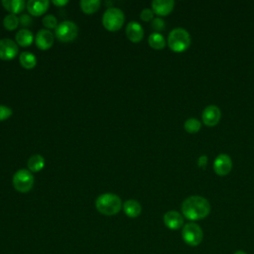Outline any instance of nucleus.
I'll list each match as a JSON object with an SVG mask.
<instances>
[{"instance_id":"2","label":"nucleus","mask_w":254,"mask_h":254,"mask_svg":"<svg viewBox=\"0 0 254 254\" xmlns=\"http://www.w3.org/2000/svg\"><path fill=\"white\" fill-rule=\"evenodd\" d=\"M121 198L111 192L102 193L97 196L95 200L96 209L104 215H114L117 214L122 208Z\"/></svg>"},{"instance_id":"1","label":"nucleus","mask_w":254,"mask_h":254,"mask_svg":"<svg viewBox=\"0 0 254 254\" xmlns=\"http://www.w3.org/2000/svg\"><path fill=\"white\" fill-rule=\"evenodd\" d=\"M182 212L190 220H199L210 212L209 201L200 195H190L182 203Z\"/></svg>"},{"instance_id":"31","label":"nucleus","mask_w":254,"mask_h":254,"mask_svg":"<svg viewBox=\"0 0 254 254\" xmlns=\"http://www.w3.org/2000/svg\"><path fill=\"white\" fill-rule=\"evenodd\" d=\"M53 4H55L56 6H59V7H62V6H64L65 4L68 3L67 0H53L52 1Z\"/></svg>"},{"instance_id":"6","label":"nucleus","mask_w":254,"mask_h":254,"mask_svg":"<svg viewBox=\"0 0 254 254\" xmlns=\"http://www.w3.org/2000/svg\"><path fill=\"white\" fill-rule=\"evenodd\" d=\"M78 34V27L72 21L65 20L61 22L55 29V35L58 40L64 43L73 41Z\"/></svg>"},{"instance_id":"10","label":"nucleus","mask_w":254,"mask_h":254,"mask_svg":"<svg viewBox=\"0 0 254 254\" xmlns=\"http://www.w3.org/2000/svg\"><path fill=\"white\" fill-rule=\"evenodd\" d=\"M54 40H55V36L51 30L41 29L36 34L35 43H36V46L40 50L46 51V50H49L50 48H52V46L54 44Z\"/></svg>"},{"instance_id":"32","label":"nucleus","mask_w":254,"mask_h":254,"mask_svg":"<svg viewBox=\"0 0 254 254\" xmlns=\"http://www.w3.org/2000/svg\"><path fill=\"white\" fill-rule=\"evenodd\" d=\"M233 254H247V253L245 251H243V250H237Z\"/></svg>"},{"instance_id":"18","label":"nucleus","mask_w":254,"mask_h":254,"mask_svg":"<svg viewBox=\"0 0 254 254\" xmlns=\"http://www.w3.org/2000/svg\"><path fill=\"white\" fill-rule=\"evenodd\" d=\"M3 7L11 14H18L25 9L26 2L24 0H2Z\"/></svg>"},{"instance_id":"17","label":"nucleus","mask_w":254,"mask_h":254,"mask_svg":"<svg viewBox=\"0 0 254 254\" xmlns=\"http://www.w3.org/2000/svg\"><path fill=\"white\" fill-rule=\"evenodd\" d=\"M15 40H16V43H17L18 46L28 47V46H30L33 43V41L35 39H34L33 33L29 29H24L23 28V29H20L16 33Z\"/></svg>"},{"instance_id":"13","label":"nucleus","mask_w":254,"mask_h":254,"mask_svg":"<svg viewBox=\"0 0 254 254\" xmlns=\"http://www.w3.org/2000/svg\"><path fill=\"white\" fill-rule=\"evenodd\" d=\"M127 38L133 43H139L142 41L144 37V29L143 27L136 21H131L127 24L126 29Z\"/></svg>"},{"instance_id":"19","label":"nucleus","mask_w":254,"mask_h":254,"mask_svg":"<svg viewBox=\"0 0 254 254\" xmlns=\"http://www.w3.org/2000/svg\"><path fill=\"white\" fill-rule=\"evenodd\" d=\"M27 167L30 172H40L45 167V159L42 155L35 154L28 159Z\"/></svg>"},{"instance_id":"12","label":"nucleus","mask_w":254,"mask_h":254,"mask_svg":"<svg viewBox=\"0 0 254 254\" xmlns=\"http://www.w3.org/2000/svg\"><path fill=\"white\" fill-rule=\"evenodd\" d=\"M163 220H164L165 225L172 230L179 229L184 224L183 215L176 210L167 211L163 216Z\"/></svg>"},{"instance_id":"30","label":"nucleus","mask_w":254,"mask_h":254,"mask_svg":"<svg viewBox=\"0 0 254 254\" xmlns=\"http://www.w3.org/2000/svg\"><path fill=\"white\" fill-rule=\"evenodd\" d=\"M206 163H207V156L203 155V156H200V157L198 158V161H197V164H198V166H200V167H203V166H204Z\"/></svg>"},{"instance_id":"24","label":"nucleus","mask_w":254,"mask_h":254,"mask_svg":"<svg viewBox=\"0 0 254 254\" xmlns=\"http://www.w3.org/2000/svg\"><path fill=\"white\" fill-rule=\"evenodd\" d=\"M3 26L7 30H15L19 26V17L15 14H8L3 19Z\"/></svg>"},{"instance_id":"7","label":"nucleus","mask_w":254,"mask_h":254,"mask_svg":"<svg viewBox=\"0 0 254 254\" xmlns=\"http://www.w3.org/2000/svg\"><path fill=\"white\" fill-rule=\"evenodd\" d=\"M183 240L190 246H197L203 238V232L200 226L194 222L185 224L182 230Z\"/></svg>"},{"instance_id":"11","label":"nucleus","mask_w":254,"mask_h":254,"mask_svg":"<svg viewBox=\"0 0 254 254\" xmlns=\"http://www.w3.org/2000/svg\"><path fill=\"white\" fill-rule=\"evenodd\" d=\"M220 117H221V111H220L219 107L216 105H213V104L206 106L203 109L202 114H201L203 123L209 127L216 125L219 122Z\"/></svg>"},{"instance_id":"23","label":"nucleus","mask_w":254,"mask_h":254,"mask_svg":"<svg viewBox=\"0 0 254 254\" xmlns=\"http://www.w3.org/2000/svg\"><path fill=\"white\" fill-rule=\"evenodd\" d=\"M201 127V123L200 121L195 118V117H190V118H188L185 123H184V128L187 132L189 133H195L197 131H199Z\"/></svg>"},{"instance_id":"8","label":"nucleus","mask_w":254,"mask_h":254,"mask_svg":"<svg viewBox=\"0 0 254 254\" xmlns=\"http://www.w3.org/2000/svg\"><path fill=\"white\" fill-rule=\"evenodd\" d=\"M19 53L18 45L15 41L4 38L0 40V59L4 61L13 60Z\"/></svg>"},{"instance_id":"5","label":"nucleus","mask_w":254,"mask_h":254,"mask_svg":"<svg viewBox=\"0 0 254 254\" xmlns=\"http://www.w3.org/2000/svg\"><path fill=\"white\" fill-rule=\"evenodd\" d=\"M35 178L28 169L18 170L12 178V184L14 189L19 192H28L32 190L34 186Z\"/></svg>"},{"instance_id":"21","label":"nucleus","mask_w":254,"mask_h":254,"mask_svg":"<svg viewBox=\"0 0 254 254\" xmlns=\"http://www.w3.org/2000/svg\"><path fill=\"white\" fill-rule=\"evenodd\" d=\"M148 43L155 50H162L166 46V40L161 33H152L148 38Z\"/></svg>"},{"instance_id":"29","label":"nucleus","mask_w":254,"mask_h":254,"mask_svg":"<svg viewBox=\"0 0 254 254\" xmlns=\"http://www.w3.org/2000/svg\"><path fill=\"white\" fill-rule=\"evenodd\" d=\"M13 111L10 107L5 105H0V121H4L8 119L12 115Z\"/></svg>"},{"instance_id":"27","label":"nucleus","mask_w":254,"mask_h":254,"mask_svg":"<svg viewBox=\"0 0 254 254\" xmlns=\"http://www.w3.org/2000/svg\"><path fill=\"white\" fill-rule=\"evenodd\" d=\"M33 23V20L31 18L30 15L28 14H22L19 17V25H21L22 27H24V29H28V27H30Z\"/></svg>"},{"instance_id":"22","label":"nucleus","mask_w":254,"mask_h":254,"mask_svg":"<svg viewBox=\"0 0 254 254\" xmlns=\"http://www.w3.org/2000/svg\"><path fill=\"white\" fill-rule=\"evenodd\" d=\"M100 3V0H81L79 2V6L82 12L86 14H92L99 9Z\"/></svg>"},{"instance_id":"28","label":"nucleus","mask_w":254,"mask_h":254,"mask_svg":"<svg viewBox=\"0 0 254 254\" xmlns=\"http://www.w3.org/2000/svg\"><path fill=\"white\" fill-rule=\"evenodd\" d=\"M140 18L145 21V22H148L150 20H153L154 19V12L152 9L150 8H144L141 12H140Z\"/></svg>"},{"instance_id":"4","label":"nucleus","mask_w":254,"mask_h":254,"mask_svg":"<svg viewBox=\"0 0 254 254\" xmlns=\"http://www.w3.org/2000/svg\"><path fill=\"white\" fill-rule=\"evenodd\" d=\"M125 21L124 13L116 7H108L102 16L103 27L110 32H115L121 29Z\"/></svg>"},{"instance_id":"14","label":"nucleus","mask_w":254,"mask_h":254,"mask_svg":"<svg viewBox=\"0 0 254 254\" xmlns=\"http://www.w3.org/2000/svg\"><path fill=\"white\" fill-rule=\"evenodd\" d=\"M151 5L154 13L160 16H166L174 9L175 2L173 0H154Z\"/></svg>"},{"instance_id":"3","label":"nucleus","mask_w":254,"mask_h":254,"mask_svg":"<svg viewBox=\"0 0 254 254\" xmlns=\"http://www.w3.org/2000/svg\"><path fill=\"white\" fill-rule=\"evenodd\" d=\"M190 45V36L184 28L173 29L168 36V46L174 52L186 51Z\"/></svg>"},{"instance_id":"20","label":"nucleus","mask_w":254,"mask_h":254,"mask_svg":"<svg viewBox=\"0 0 254 254\" xmlns=\"http://www.w3.org/2000/svg\"><path fill=\"white\" fill-rule=\"evenodd\" d=\"M19 63L23 67L27 69H31L36 66L37 58L31 52H22L19 56Z\"/></svg>"},{"instance_id":"25","label":"nucleus","mask_w":254,"mask_h":254,"mask_svg":"<svg viewBox=\"0 0 254 254\" xmlns=\"http://www.w3.org/2000/svg\"><path fill=\"white\" fill-rule=\"evenodd\" d=\"M42 22H43V25H44V26L46 27V29H48V30L56 29L57 26L59 25L57 18H56L54 15H52V14L46 15V16L43 18Z\"/></svg>"},{"instance_id":"26","label":"nucleus","mask_w":254,"mask_h":254,"mask_svg":"<svg viewBox=\"0 0 254 254\" xmlns=\"http://www.w3.org/2000/svg\"><path fill=\"white\" fill-rule=\"evenodd\" d=\"M151 26H152V28H153L155 31H157V33H159L160 31H162V30L165 29V26H166V25H165V21H164L162 18L157 17V18H154V19L152 20Z\"/></svg>"},{"instance_id":"15","label":"nucleus","mask_w":254,"mask_h":254,"mask_svg":"<svg viewBox=\"0 0 254 254\" xmlns=\"http://www.w3.org/2000/svg\"><path fill=\"white\" fill-rule=\"evenodd\" d=\"M50 1L48 0H29L26 4L28 12L33 16L43 15L49 8Z\"/></svg>"},{"instance_id":"9","label":"nucleus","mask_w":254,"mask_h":254,"mask_svg":"<svg viewBox=\"0 0 254 254\" xmlns=\"http://www.w3.org/2000/svg\"><path fill=\"white\" fill-rule=\"evenodd\" d=\"M232 169V160L227 154H219L213 162V170L218 176L227 175Z\"/></svg>"},{"instance_id":"16","label":"nucleus","mask_w":254,"mask_h":254,"mask_svg":"<svg viewBox=\"0 0 254 254\" xmlns=\"http://www.w3.org/2000/svg\"><path fill=\"white\" fill-rule=\"evenodd\" d=\"M123 211L124 213L131 218H135L137 216L140 215L141 211H142V207L141 204L139 203V201L135 200V199H127L124 201L123 205Z\"/></svg>"}]
</instances>
